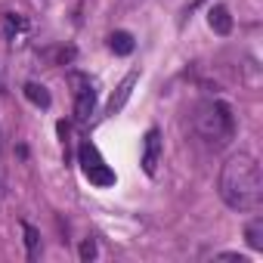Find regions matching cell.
Here are the masks:
<instances>
[{"mask_svg":"<svg viewBox=\"0 0 263 263\" xmlns=\"http://www.w3.org/2000/svg\"><path fill=\"white\" fill-rule=\"evenodd\" d=\"M220 198L238 214L260 211L263 204V171L251 152H232L220 167Z\"/></svg>","mask_w":263,"mask_h":263,"instance_id":"1","label":"cell"},{"mask_svg":"<svg viewBox=\"0 0 263 263\" xmlns=\"http://www.w3.org/2000/svg\"><path fill=\"white\" fill-rule=\"evenodd\" d=\"M192 130L198 134V140H204L208 146L220 149L235 137V118L232 108L220 99H204L195 105L192 111Z\"/></svg>","mask_w":263,"mask_h":263,"instance_id":"2","label":"cell"},{"mask_svg":"<svg viewBox=\"0 0 263 263\" xmlns=\"http://www.w3.org/2000/svg\"><path fill=\"white\" fill-rule=\"evenodd\" d=\"M68 84H71V96H74V121L87 124L96 111V81L84 71H71Z\"/></svg>","mask_w":263,"mask_h":263,"instance_id":"3","label":"cell"},{"mask_svg":"<svg viewBox=\"0 0 263 263\" xmlns=\"http://www.w3.org/2000/svg\"><path fill=\"white\" fill-rule=\"evenodd\" d=\"M78 161H81V171H84V177H87L93 186H99V189H105V186H115V171H111V167L102 161V155H99V149H96L93 143H81Z\"/></svg>","mask_w":263,"mask_h":263,"instance_id":"4","label":"cell"},{"mask_svg":"<svg viewBox=\"0 0 263 263\" xmlns=\"http://www.w3.org/2000/svg\"><path fill=\"white\" fill-rule=\"evenodd\" d=\"M161 152H164V140H161V130L158 127H149L146 130V140H143V171L149 177H155L158 171V161H161Z\"/></svg>","mask_w":263,"mask_h":263,"instance_id":"5","label":"cell"},{"mask_svg":"<svg viewBox=\"0 0 263 263\" xmlns=\"http://www.w3.org/2000/svg\"><path fill=\"white\" fill-rule=\"evenodd\" d=\"M28 31H31V25H28V19L19 16V13H4V19H0V34H4L7 44H13V47L22 44Z\"/></svg>","mask_w":263,"mask_h":263,"instance_id":"6","label":"cell"},{"mask_svg":"<svg viewBox=\"0 0 263 263\" xmlns=\"http://www.w3.org/2000/svg\"><path fill=\"white\" fill-rule=\"evenodd\" d=\"M137 81H140V71H130L121 84H118V90L111 93V99H108V115H118L121 108H124V102L130 99V93H134V87H137Z\"/></svg>","mask_w":263,"mask_h":263,"instance_id":"7","label":"cell"},{"mask_svg":"<svg viewBox=\"0 0 263 263\" xmlns=\"http://www.w3.org/2000/svg\"><path fill=\"white\" fill-rule=\"evenodd\" d=\"M208 25H211L217 34H223V37H226V34L232 31V16H229V10H226L223 4L211 7V10H208Z\"/></svg>","mask_w":263,"mask_h":263,"instance_id":"8","label":"cell"},{"mask_svg":"<svg viewBox=\"0 0 263 263\" xmlns=\"http://www.w3.org/2000/svg\"><path fill=\"white\" fill-rule=\"evenodd\" d=\"M25 99L31 102V105H37V108H50V90L44 87V84H34V81H28L25 84Z\"/></svg>","mask_w":263,"mask_h":263,"instance_id":"9","label":"cell"},{"mask_svg":"<svg viewBox=\"0 0 263 263\" xmlns=\"http://www.w3.org/2000/svg\"><path fill=\"white\" fill-rule=\"evenodd\" d=\"M134 34H127V31H115L111 37H108V50L111 53H118V56H130L134 53Z\"/></svg>","mask_w":263,"mask_h":263,"instance_id":"10","label":"cell"},{"mask_svg":"<svg viewBox=\"0 0 263 263\" xmlns=\"http://www.w3.org/2000/svg\"><path fill=\"white\" fill-rule=\"evenodd\" d=\"M245 241L251 251H263V217H254L245 226Z\"/></svg>","mask_w":263,"mask_h":263,"instance_id":"11","label":"cell"},{"mask_svg":"<svg viewBox=\"0 0 263 263\" xmlns=\"http://www.w3.org/2000/svg\"><path fill=\"white\" fill-rule=\"evenodd\" d=\"M22 232H25V248H28V260H37L41 257V232L31 226V223H22Z\"/></svg>","mask_w":263,"mask_h":263,"instance_id":"12","label":"cell"},{"mask_svg":"<svg viewBox=\"0 0 263 263\" xmlns=\"http://www.w3.org/2000/svg\"><path fill=\"white\" fill-rule=\"evenodd\" d=\"M96 257V241L93 238H84L81 241V260H93Z\"/></svg>","mask_w":263,"mask_h":263,"instance_id":"13","label":"cell"},{"mask_svg":"<svg viewBox=\"0 0 263 263\" xmlns=\"http://www.w3.org/2000/svg\"><path fill=\"white\" fill-rule=\"evenodd\" d=\"M4 186H7L4 183V158H0V198H4Z\"/></svg>","mask_w":263,"mask_h":263,"instance_id":"14","label":"cell"},{"mask_svg":"<svg viewBox=\"0 0 263 263\" xmlns=\"http://www.w3.org/2000/svg\"><path fill=\"white\" fill-rule=\"evenodd\" d=\"M0 149H4V130H0Z\"/></svg>","mask_w":263,"mask_h":263,"instance_id":"15","label":"cell"}]
</instances>
